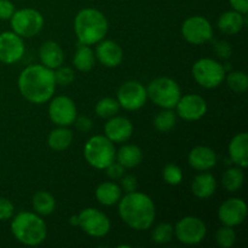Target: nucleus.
Wrapping results in <instances>:
<instances>
[{"mask_svg":"<svg viewBox=\"0 0 248 248\" xmlns=\"http://www.w3.org/2000/svg\"><path fill=\"white\" fill-rule=\"evenodd\" d=\"M17 85L22 97L34 104L50 101L57 86L53 70L43 64H31L24 68L19 74Z\"/></svg>","mask_w":248,"mask_h":248,"instance_id":"1","label":"nucleus"},{"mask_svg":"<svg viewBox=\"0 0 248 248\" xmlns=\"http://www.w3.org/2000/svg\"><path fill=\"white\" fill-rule=\"evenodd\" d=\"M119 216L127 227L136 232L148 230L156 217L154 201L144 193L132 191L119 200Z\"/></svg>","mask_w":248,"mask_h":248,"instance_id":"2","label":"nucleus"},{"mask_svg":"<svg viewBox=\"0 0 248 248\" xmlns=\"http://www.w3.org/2000/svg\"><path fill=\"white\" fill-rule=\"evenodd\" d=\"M108 19L103 12L93 7L80 10L74 18V31L80 44L96 45L108 33Z\"/></svg>","mask_w":248,"mask_h":248,"instance_id":"3","label":"nucleus"},{"mask_svg":"<svg viewBox=\"0 0 248 248\" xmlns=\"http://www.w3.org/2000/svg\"><path fill=\"white\" fill-rule=\"evenodd\" d=\"M11 232L24 246H39L47 236L46 223L35 212H19L12 218Z\"/></svg>","mask_w":248,"mask_h":248,"instance_id":"4","label":"nucleus"},{"mask_svg":"<svg viewBox=\"0 0 248 248\" xmlns=\"http://www.w3.org/2000/svg\"><path fill=\"white\" fill-rule=\"evenodd\" d=\"M115 155L114 143L106 136L96 135L85 143L84 157L93 169L106 170L111 162L115 161Z\"/></svg>","mask_w":248,"mask_h":248,"instance_id":"5","label":"nucleus"},{"mask_svg":"<svg viewBox=\"0 0 248 248\" xmlns=\"http://www.w3.org/2000/svg\"><path fill=\"white\" fill-rule=\"evenodd\" d=\"M148 98L162 109H173L182 96L179 85L167 77L156 78L147 87Z\"/></svg>","mask_w":248,"mask_h":248,"instance_id":"6","label":"nucleus"},{"mask_svg":"<svg viewBox=\"0 0 248 248\" xmlns=\"http://www.w3.org/2000/svg\"><path fill=\"white\" fill-rule=\"evenodd\" d=\"M194 80L203 89H216L225 80L227 70L213 58H200L191 68Z\"/></svg>","mask_w":248,"mask_h":248,"instance_id":"7","label":"nucleus"},{"mask_svg":"<svg viewBox=\"0 0 248 248\" xmlns=\"http://www.w3.org/2000/svg\"><path fill=\"white\" fill-rule=\"evenodd\" d=\"M12 31L21 38H33L38 35L44 27V17L38 10L26 7L16 10L10 18Z\"/></svg>","mask_w":248,"mask_h":248,"instance_id":"8","label":"nucleus"},{"mask_svg":"<svg viewBox=\"0 0 248 248\" xmlns=\"http://www.w3.org/2000/svg\"><path fill=\"white\" fill-rule=\"evenodd\" d=\"M173 234L179 242L188 246L199 245L205 240L207 228L202 219L194 216H186L177 222L173 228Z\"/></svg>","mask_w":248,"mask_h":248,"instance_id":"9","label":"nucleus"},{"mask_svg":"<svg viewBox=\"0 0 248 248\" xmlns=\"http://www.w3.org/2000/svg\"><path fill=\"white\" fill-rule=\"evenodd\" d=\"M79 224L78 227L86 235L91 237H104L110 232V220L102 211L97 208H85L78 215Z\"/></svg>","mask_w":248,"mask_h":248,"instance_id":"10","label":"nucleus"},{"mask_svg":"<svg viewBox=\"0 0 248 248\" xmlns=\"http://www.w3.org/2000/svg\"><path fill=\"white\" fill-rule=\"evenodd\" d=\"M182 35L191 45H203L213 36L210 21L202 16H191L182 24Z\"/></svg>","mask_w":248,"mask_h":248,"instance_id":"11","label":"nucleus"},{"mask_svg":"<svg viewBox=\"0 0 248 248\" xmlns=\"http://www.w3.org/2000/svg\"><path fill=\"white\" fill-rule=\"evenodd\" d=\"M118 102L126 110H138L144 107L148 99L147 89L136 80L124 82L118 90Z\"/></svg>","mask_w":248,"mask_h":248,"instance_id":"12","label":"nucleus"},{"mask_svg":"<svg viewBox=\"0 0 248 248\" xmlns=\"http://www.w3.org/2000/svg\"><path fill=\"white\" fill-rule=\"evenodd\" d=\"M50 120L57 126H70L78 116L77 106L74 101L67 96H57L50 99L48 106Z\"/></svg>","mask_w":248,"mask_h":248,"instance_id":"13","label":"nucleus"},{"mask_svg":"<svg viewBox=\"0 0 248 248\" xmlns=\"http://www.w3.org/2000/svg\"><path fill=\"white\" fill-rule=\"evenodd\" d=\"M23 38L15 31L0 33V62L4 64H15L22 60L24 55Z\"/></svg>","mask_w":248,"mask_h":248,"instance_id":"14","label":"nucleus"},{"mask_svg":"<svg viewBox=\"0 0 248 248\" xmlns=\"http://www.w3.org/2000/svg\"><path fill=\"white\" fill-rule=\"evenodd\" d=\"M174 108L177 109V115L186 121H198L207 113L206 101L195 93L181 96Z\"/></svg>","mask_w":248,"mask_h":248,"instance_id":"15","label":"nucleus"},{"mask_svg":"<svg viewBox=\"0 0 248 248\" xmlns=\"http://www.w3.org/2000/svg\"><path fill=\"white\" fill-rule=\"evenodd\" d=\"M247 205L242 199L232 198L225 200L218 210V218L223 225L237 227L242 224L247 217Z\"/></svg>","mask_w":248,"mask_h":248,"instance_id":"16","label":"nucleus"},{"mask_svg":"<svg viewBox=\"0 0 248 248\" xmlns=\"http://www.w3.org/2000/svg\"><path fill=\"white\" fill-rule=\"evenodd\" d=\"M133 133V125L125 116L109 118L104 125V136L113 143H123L131 138Z\"/></svg>","mask_w":248,"mask_h":248,"instance_id":"17","label":"nucleus"},{"mask_svg":"<svg viewBox=\"0 0 248 248\" xmlns=\"http://www.w3.org/2000/svg\"><path fill=\"white\" fill-rule=\"evenodd\" d=\"M97 60L107 68H115L121 64L124 60V51L118 43L113 40H101L97 44L96 52Z\"/></svg>","mask_w":248,"mask_h":248,"instance_id":"18","label":"nucleus"},{"mask_svg":"<svg viewBox=\"0 0 248 248\" xmlns=\"http://www.w3.org/2000/svg\"><path fill=\"white\" fill-rule=\"evenodd\" d=\"M188 162L196 171H210L217 164V154L212 148L206 147V145H198L189 153Z\"/></svg>","mask_w":248,"mask_h":248,"instance_id":"19","label":"nucleus"},{"mask_svg":"<svg viewBox=\"0 0 248 248\" xmlns=\"http://www.w3.org/2000/svg\"><path fill=\"white\" fill-rule=\"evenodd\" d=\"M39 57H40L41 64L52 70L62 65L64 62V52L62 47L52 40L43 43L39 50Z\"/></svg>","mask_w":248,"mask_h":248,"instance_id":"20","label":"nucleus"},{"mask_svg":"<svg viewBox=\"0 0 248 248\" xmlns=\"http://www.w3.org/2000/svg\"><path fill=\"white\" fill-rule=\"evenodd\" d=\"M229 156L236 166L246 169L248 166V135L247 132L237 133L229 144Z\"/></svg>","mask_w":248,"mask_h":248,"instance_id":"21","label":"nucleus"},{"mask_svg":"<svg viewBox=\"0 0 248 248\" xmlns=\"http://www.w3.org/2000/svg\"><path fill=\"white\" fill-rule=\"evenodd\" d=\"M216 189H217V181L215 176L208 173L207 171L200 172L191 183V193L200 200L211 198L216 193Z\"/></svg>","mask_w":248,"mask_h":248,"instance_id":"22","label":"nucleus"},{"mask_svg":"<svg viewBox=\"0 0 248 248\" xmlns=\"http://www.w3.org/2000/svg\"><path fill=\"white\" fill-rule=\"evenodd\" d=\"M245 23H246L245 15L240 14L235 10L223 12L217 21L219 31L227 35H235V34L240 33L245 27Z\"/></svg>","mask_w":248,"mask_h":248,"instance_id":"23","label":"nucleus"},{"mask_svg":"<svg viewBox=\"0 0 248 248\" xmlns=\"http://www.w3.org/2000/svg\"><path fill=\"white\" fill-rule=\"evenodd\" d=\"M94 195L101 205L113 206L119 202L123 196V190L115 182H103L97 186Z\"/></svg>","mask_w":248,"mask_h":248,"instance_id":"24","label":"nucleus"},{"mask_svg":"<svg viewBox=\"0 0 248 248\" xmlns=\"http://www.w3.org/2000/svg\"><path fill=\"white\" fill-rule=\"evenodd\" d=\"M115 159L124 169H133V167L138 166L142 162V149L135 144L123 145L116 152Z\"/></svg>","mask_w":248,"mask_h":248,"instance_id":"25","label":"nucleus"},{"mask_svg":"<svg viewBox=\"0 0 248 248\" xmlns=\"http://www.w3.org/2000/svg\"><path fill=\"white\" fill-rule=\"evenodd\" d=\"M73 142V132L67 126H58L48 135L47 144L55 152H64Z\"/></svg>","mask_w":248,"mask_h":248,"instance_id":"26","label":"nucleus"},{"mask_svg":"<svg viewBox=\"0 0 248 248\" xmlns=\"http://www.w3.org/2000/svg\"><path fill=\"white\" fill-rule=\"evenodd\" d=\"M94 62H96V56H94L93 50L89 45L79 43V46L73 57L74 67L80 72L87 73L94 67Z\"/></svg>","mask_w":248,"mask_h":248,"instance_id":"27","label":"nucleus"},{"mask_svg":"<svg viewBox=\"0 0 248 248\" xmlns=\"http://www.w3.org/2000/svg\"><path fill=\"white\" fill-rule=\"evenodd\" d=\"M34 212L39 216H50L56 208V200L52 194L45 190L36 191L31 199Z\"/></svg>","mask_w":248,"mask_h":248,"instance_id":"28","label":"nucleus"},{"mask_svg":"<svg viewBox=\"0 0 248 248\" xmlns=\"http://www.w3.org/2000/svg\"><path fill=\"white\" fill-rule=\"evenodd\" d=\"M242 170L244 169L239 166L230 167L223 173L222 184L225 190L229 193H236L242 188L245 182V174Z\"/></svg>","mask_w":248,"mask_h":248,"instance_id":"29","label":"nucleus"},{"mask_svg":"<svg viewBox=\"0 0 248 248\" xmlns=\"http://www.w3.org/2000/svg\"><path fill=\"white\" fill-rule=\"evenodd\" d=\"M176 124L177 114L172 109H162L154 119V127L162 133L173 130Z\"/></svg>","mask_w":248,"mask_h":248,"instance_id":"30","label":"nucleus"},{"mask_svg":"<svg viewBox=\"0 0 248 248\" xmlns=\"http://www.w3.org/2000/svg\"><path fill=\"white\" fill-rule=\"evenodd\" d=\"M120 109V104H119L118 99L111 98V97H104V98L99 99L94 107V111L99 118L109 119L115 116L119 113Z\"/></svg>","mask_w":248,"mask_h":248,"instance_id":"31","label":"nucleus"},{"mask_svg":"<svg viewBox=\"0 0 248 248\" xmlns=\"http://www.w3.org/2000/svg\"><path fill=\"white\" fill-rule=\"evenodd\" d=\"M225 80H227V85L232 91L235 93H245L248 89V77L246 73L240 72V70H235L225 75Z\"/></svg>","mask_w":248,"mask_h":248,"instance_id":"32","label":"nucleus"},{"mask_svg":"<svg viewBox=\"0 0 248 248\" xmlns=\"http://www.w3.org/2000/svg\"><path fill=\"white\" fill-rule=\"evenodd\" d=\"M173 232L172 224H170V223H160L153 229L152 240L157 245H165L171 241Z\"/></svg>","mask_w":248,"mask_h":248,"instance_id":"33","label":"nucleus"},{"mask_svg":"<svg viewBox=\"0 0 248 248\" xmlns=\"http://www.w3.org/2000/svg\"><path fill=\"white\" fill-rule=\"evenodd\" d=\"M216 242L222 248H232L236 242V232L234 228L223 225L216 232Z\"/></svg>","mask_w":248,"mask_h":248,"instance_id":"34","label":"nucleus"},{"mask_svg":"<svg viewBox=\"0 0 248 248\" xmlns=\"http://www.w3.org/2000/svg\"><path fill=\"white\" fill-rule=\"evenodd\" d=\"M162 178L169 186H178L183 181V172L181 167L174 164H167L162 170Z\"/></svg>","mask_w":248,"mask_h":248,"instance_id":"35","label":"nucleus"},{"mask_svg":"<svg viewBox=\"0 0 248 248\" xmlns=\"http://www.w3.org/2000/svg\"><path fill=\"white\" fill-rule=\"evenodd\" d=\"M53 74H55L56 84L61 85V86H68L75 80V73L70 67L60 65L53 70Z\"/></svg>","mask_w":248,"mask_h":248,"instance_id":"36","label":"nucleus"},{"mask_svg":"<svg viewBox=\"0 0 248 248\" xmlns=\"http://www.w3.org/2000/svg\"><path fill=\"white\" fill-rule=\"evenodd\" d=\"M15 207L6 198H0V220H9L14 217Z\"/></svg>","mask_w":248,"mask_h":248,"instance_id":"37","label":"nucleus"},{"mask_svg":"<svg viewBox=\"0 0 248 248\" xmlns=\"http://www.w3.org/2000/svg\"><path fill=\"white\" fill-rule=\"evenodd\" d=\"M121 181V190L125 191L126 194L127 193H132V191H136L138 188V182L137 178L132 174H127V176H123L120 178Z\"/></svg>","mask_w":248,"mask_h":248,"instance_id":"38","label":"nucleus"},{"mask_svg":"<svg viewBox=\"0 0 248 248\" xmlns=\"http://www.w3.org/2000/svg\"><path fill=\"white\" fill-rule=\"evenodd\" d=\"M106 171L107 176H108L111 181H118V179H120L121 177L124 176V173H125V169H124L118 161L111 162V164L107 167Z\"/></svg>","mask_w":248,"mask_h":248,"instance_id":"39","label":"nucleus"},{"mask_svg":"<svg viewBox=\"0 0 248 248\" xmlns=\"http://www.w3.org/2000/svg\"><path fill=\"white\" fill-rule=\"evenodd\" d=\"M215 52L216 55L219 56V57L229 58L232 53V45H230L228 41H224V40L217 41V43L215 44Z\"/></svg>","mask_w":248,"mask_h":248,"instance_id":"40","label":"nucleus"},{"mask_svg":"<svg viewBox=\"0 0 248 248\" xmlns=\"http://www.w3.org/2000/svg\"><path fill=\"white\" fill-rule=\"evenodd\" d=\"M15 11H16L15 5L10 0H0V19L2 21L10 19Z\"/></svg>","mask_w":248,"mask_h":248,"instance_id":"41","label":"nucleus"},{"mask_svg":"<svg viewBox=\"0 0 248 248\" xmlns=\"http://www.w3.org/2000/svg\"><path fill=\"white\" fill-rule=\"evenodd\" d=\"M74 124H75V127H77V130L80 131V132H82V133L90 132V131L92 130V126H93L91 119L87 118V116H84V115L77 116L74 120Z\"/></svg>","mask_w":248,"mask_h":248,"instance_id":"42","label":"nucleus"},{"mask_svg":"<svg viewBox=\"0 0 248 248\" xmlns=\"http://www.w3.org/2000/svg\"><path fill=\"white\" fill-rule=\"evenodd\" d=\"M229 1L235 11L242 15H246L248 12V0H229Z\"/></svg>","mask_w":248,"mask_h":248,"instance_id":"43","label":"nucleus"},{"mask_svg":"<svg viewBox=\"0 0 248 248\" xmlns=\"http://www.w3.org/2000/svg\"><path fill=\"white\" fill-rule=\"evenodd\" d=\"M70 224L74 225V227H78V224H79V218H78V215L77 216H72L69 219Z\"/></svg>","mask_w":248,"mask_h":248,"instance_id":"44","label":"nucleus"}]
</instances>
